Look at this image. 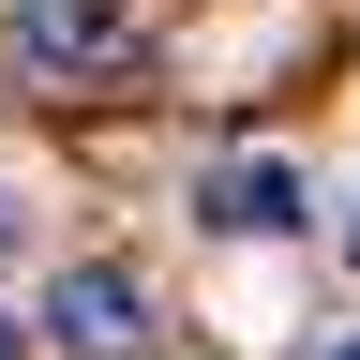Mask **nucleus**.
Wrapping results in <instances>:
<instances>
[{
	"instance_id": "39448f33",
	"label": "nucleus",
	"mask_w": 360,
	"mask_h": 360,
	"mask_svg": "<svg viewBox=\"0 0 360 360\" xmlns=\"http://www.w3.org/2000/svg\"><path fill=\"white\" fill-rule=\"evenodd\" d=\"M345 240H360V225H345Z\"/></svg>"
},
{
	"instance_id": "f03ea898",
	"label": "nucleus",
	"mask_w": 360,
	"mask_h": 360,
	"mask_svg": "<svg viewBox=\"0 0 360 360\" xmlns=\"http://www.w3.org/2000/svg\"><path fill=\"white\" fill-rule=\"evenodd\" d=\"M45 330H60L75 360H120L135 330H150V285H135V270H105V255H90V270H60V285H45Z\"/></svg>"
},
{
	"instance_id": "7ed1b4c3",
	"label": "nucleus",
	"mask_w": 360,
	"mask_h": 360,
	"mask_svg": "<svg viewBox=\"0 0 360 360\" xmlns=\"http://www.w3.org/2000/svg\"><path fill=\"white\" fill-rule=\"evenodd\" d=\"M195 210L225 225V240H285V225H300V165H270V150H255V165H210Z\"/></svg>"
},
{
	"instance_id": "f257e3e1",
	"label": "nucleus",
	"mask_w": 360,
	"mask_h": 360,
	"mask_svg": "<svg viewBox=\"0 0 360 360\" xmlns=\"http://www.w3.org/2000/svg\"><path fill=\"white\" fill-rule=\"evenodd\" d=\"M15 60L30 75H105V60H135V15L120 0H15Z\"/></svg>"
},
{
	"instance_id": "20e7f679",
	"label": "nucleus",
	"mask_w": 360,
	"mask_h": 360,
	"mask_svg": "<svg viewBox=\"0 0 360 360\" xmlns=\"http://www.w3.org/2000/svg\"><path fill=\"white\" fill-rule=\"evenodd\" d=\"M0 360H15V330H0Z\"/></svg>"
}]
</instances>
